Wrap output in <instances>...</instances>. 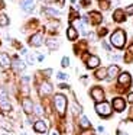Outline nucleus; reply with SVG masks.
<instances>
[{
	"label": "nucleus",
	"instance_id": "nucleus-1",
	"mask_svg": "<svg viewBox=\"0 0 133 135\" xmlns=\"http://www.w3.org/2000/svg\"><path fill=\"white\" fill-rule=\"evenodd\" d=\"M110 42H111L113 47H116V48H123L124 42H126V33L121 29H117L116 32H113L111 38H110Z\"/></svg>",
	"mask_w": 133,
	"mask_h": 135
},
{
	"label": "nucleus",
	"instance_id": "nucleus-2",
	"mask_svg": "<svg viewBox=\"0 0 133 135\" xmlns=\"http://www.w3.org/2000/svg\"><path fill=\"white\" fill-rule=\"evenodd\" d=\"M54 105H55V109L59 115H64L65 113V109H66V97L64 94H57L54 97Z\"/></svg>",
	"mask_w": 133,
	"mask_h": 135
},
{
	"label": "nucleus",
	"instance_id": "nucleus-3",
	"mask_svg": "<svg viewBox=\"0 0 133 135\" xmlns=\"http://www.w3.org/2000/svg\"><path fill=\"white\" fill-rule=\"evenodd\" d=\"M95 112H97L100 116L107 118V116H110V113H111V106H110L107 102H100V103L95 105Z\"/></svg>",
	"mask_w": 133,
	"mask_h": 135
},
{
	"label": "nucleus",
	"instance_id": "nucleus-4",
	"mask_svg": "<svg viewBox=\"0 0 133 135\" xmlns=\"http://www.w3.org/2000/svg\"><path fill=\"white\" fill-rule=\"evenodd\" d=\"M0 109L3 112H10L12 110V105L9 102V96L3 89H0Z\"/></svg>",
	"mask_w": 133,
	"mask_h": 135
},
{
	"label": "nucleus",
	"instance_id": "nucleus-5",
	"mask_svg": "<svg viewBox=\"0 0 133 135\" xmlns=\"http://www.w3.org/2000/svg\"><path fill=\"white\" fill-rule=\"evenodd\" d=\"M90 94H91V97L95 100V102H98V103L104 100V90L101 87H98V86L97 87H93L91 91H90Z\"/></svg>",
	"mask_w": 133,
	"mask_h": 135
},
{
	"label": "nucleus",
	"instance_id": "nucleus-6",
	"mask_svg": "<svg viewBox=\"0 0 133 135\" xmlns=\"http://www.w3.org/2000/svg\"><path fill=\"white\" fill-rule=\"evenodd\" d=\"M113 108H114L117 112L124 110V108H126V102H124V99H121V97H114V99H113Z\"/></svg>",
	"mask_w": 133,
	"mask_h": 135
},
{
	"label": "nucleus",
	"instance_id": "nucleus-7",
	"mask_svg": "<svg viewBox=\"0 0 133 135\" xmlns=\"http://www.w3.org/2000/svg\"><path fill=\"white\" fill-rule=\"evenodd\" d=\"M30 45L32 47H40L42 45V42H43V39H42V33L40 32H38V33H35L33 36L30 38Z\"/></svg>",
	"mask_w": 133,
	"mask_h": 135
},
{
	"label": "nucleus",
	"instance_id": "nucleus-8",
	"mask_svg": "<svg viewBox=\"0 0 133 135\" xmlns=\"http://www.w3.org/2000/svg\"><path fill=\"white\" fill-rule=\"evenodd\" d=\"M0 65H2L3 68H9V67L12 65L10 57H9L7 54H4V52L0 54Z\"/></svg>",
	"mask_w": 133,
	"mask_h": 135
},
{
	"label": "nucleus",
	"instance_id": "nucleus-9",
	"mask_svg": "<svg viewBox=\"0 0 133 135\" xmlns=\"http://www.w3.org/2000/svg\"><path fill=\"white\" fill-rule=\"evenodd\" d=\"M22 108H23V110H25L28 115H30L32 112H33V103H32V100L23 99L22 100Z\"/></svg>",
	"mask_w": 133,
	"mask_h": 135
},
{
	"label": "nucleus",
	"instance_id": "nucleus-10",
	"mask_svg": "<svg viewBox=\"0 0 133 135\" xmlns=\"http://www.w3.org/2000/svg\"><path fill=\"white\" fill-rule=\"evenodd\" d=\"M33 129L36 132H39V134H45L46 129H48V126H46V123L43 122V120H36L33 125Z\"/></svg>",
	"mask_w": 133,
	"mask_h": 135
},
{
	"label": "nucleus",
	"instance_id": "nucleus-11",
	"mask_svg": "<svg viewBox=\"0 0 133 135\" xmlns=\"http://www.w3.org/2000/svg\"><path fill=\"white\" fill-rule=\"evenodd\" d=\"M130 81H132V77H130L129 73H121L120 77H119V84L121 86H129Z\"/></svg>",
	"mask_w": 133,
	"mask_h": 135
},
{
	"label": "nucleus",
	"instance_id": "nucleus-12",
	"mask_svg": "<svg viewBox=\"0 0 133 135\" xmlns=\"http://www.w3.org/2000/svg\"><path fill=\"white\" fill-rule=\"evenodd\" d=\"M40 96H46V94H51L52 93V86L49 84V83L43 81L42 84H40V90H39Z\"/></svg>",
	"mask_w": 133,
	"mask_h": 135
},
{
	"label": "nucleus",
	"instance_id": "nucleus-13",
	"mask_svg": "<svg viewBox=\"0 0 133 135\" xmlns=\"http://www.w3.org/2000/svg\"><path fill=\"white\" fill-rule=\"evenodd\" d=\"M97 65H100V58L95 57V55L88 57V60H87V67L88 68H95Z\"/></svg>",
	"mask_w": 133,
	"mask_h": 135
},
{
	"label": "nucleus",
	"instance_id": "nucleus-14",
	"mask_svg": "<svg viewBox=\"0 0 133 135\" xmlns=\"http://www.w3.org/2000/svg\"><path fill=\"white\" fill-rule=\"evenodd\" d=\"M119 67L117 65H110L109 68H107V77L109 79H114V77H117V74H119Z\"/></svg>",
	"mask_w": 133,
	"mask_h": 135
},
{
	"label": "nucleus",
	"instance_id": "nucleus-15",
	"mask_svg": "<svg viewBox=\"0 0 133 135\" xmlns=\"http://www.w3.org/2000/svg\"><path fill=\"white\" fill-rule=\"evenodd\" d=\"M33 6H35L33 0H22V9L25 10V12H32Z\"/></svg>",
	"mask_w": 133,
	"mask_h": 135
},
{
	"label": "nucleus",
	"instance_id": "nucleus-16",
	"mask_svg": "<svg viewBox=\"0 0 133 135\" xmlns=\"http://www.w3.org/2000/svg\"><path fill=\"white\" fill-rule=\"evenodd\" d=\"M66 36H68L69 41H74V39H77V36H78L77 29H75V28H72V26H69L68 29H66Z\"/></svg>",
	"mask_w": 133,
	"mask_h": 135
},
{
	"label": "nucleus",
	"instance_id": "nucleus-17",
	"mask_svg": "<svg viewBox=\"0 0 133 135\" xmlns=\"http://www.w3.org/2000/svg\"><path fill=\"white\" fill-rule=\"evenodd\" d=\"M113 18H114L116 22H123L124 19H126V16H124V12L120 9H117L114 13H113Z\"/></svg>",
	"mask_w": 133,
	"mask_h": 135
},
{
	"label": "nucleus",
	"instance_id": "nucleus-18",
	"mask_svg": "<svg viewBox=\"0 0 133 135\" xmlns=\"http://www.w3.org/2000/svg\"><path fill=\"white\" fill-rule=\"evenodd\" d=\"M13 67H14V70H16V71H22V70H25L26 65H25V62L20 61V60H14Z\"/></svg>",
	"mask_w": 133,
	"mask_h": 135
},
{
	"label": "nucleus",
	"instance_id": "nucleus-19",
	"mask_svg": "<svg viewBox=\"0 0 133 135\" xmlns=\"http://www.w3.org/2000/svg\"><path fill=\"white\" fill-rule=\"evenodd\" d=\"M95 77H97L98 80H103L107 77V70L106 68H98L97 71H95Z\"/></svg>",
	"mask_w": 133,
	"mask_h": 135
},
{
	"label": "nucleus",
	"instance_id": "nucleus-20",
	"mask_svg": "<svg viewBox=\"0 0 133 135\" xmlns=\"http://www.w3.org/2000/svg\"><path fill=\"white\" fill-rule=\"evenodd\" d=\"M80 125H81V128H84V129L90 128V120H88V118L84 116V115H81V118H80Z\"/></svg>",
	"mask_w": 133,
	"mask_h": 135
},
{
	"label": "nucleus",
	"instance_id": "nucleus-21",
	"mask_svg": "<svg viewBox=\"0 0 133 135\" xmlns=\"http://www.w3.org/2000/svg\"><path fill=\"white\" fill-rule=\"evenodd\" d=\"M90 16H91V21H93V23H100L101 22V15L100 13H97V12H91L90 13Z\"/></svg>",
	"mask_w": 133,
	"mask_h": 135
},
{
	"label": "nucleus",
	"instance_id": "nucleus-22",
	"mask_svg": "<svg viewBox=\"0 0 133 135\" xmlns=\"http://www.w3.org/2000/svg\"><path fill=\"white\" fill-rule=\"evenodd\" d=\"M46 45H48L49 50H57V48L59 47L57 39H48V41H46Z\"/></svg>",
	"mask_w": 133,
	"mask_h": 135
},
{
	"label": "nucleus",
	"instance_id": "nucleus-23",
	"mask_svg": "<svg viewBox=\"0 0 133 135\" xmlns=\"http://www.w3.org/2000/svg\"><path fill=\"white\" fill-rule=\"evenodd\" d=\"M9 25V18L6 15H0V26H7Z\"/></svg>",
	"mask_w": 133,
	"mask_h": 135
},
{
	"label": "nucleus",
	"instance_id": "nucleus-24",
	"mask_svg": "<svg viewBox=\"0 0 133 135\" xmlns=\"http://www.w3.org/2000/svg\"><path fill=\"white\" fill-rule=\"evenodd\" d=\"M45 13L46 15H51V16H59V12L55 10V9H51V7H48V9L45 10Z\"/></svg>",
	"mask_w": 133,
	"mask_h": 135
},
{
	"label": "nucleus",
	"instance_id": "nucleus-25",
	"mask_svg": "<svg viewBox=\"0 0 133 135\" xmlns=\"http://www.w3.org/2000/svg\"><path fill=\"white\" fill-rule=\"evenodd\" d=\"M33 110H35V113L36 115H42L43 113V110H42V108H40L39 105H36V106H33Z\"/></svg>",
	"mask_w": 133,
	"mask_h": 135
},
{
	"label": "nucleus",
	"instance_id": "nucleus-26",
	"mask_svg": "<svg viewBox=\"0 0 133 135\" xmlns=\"http://www.w3.org/2000/svg\"><path fill=\"white\" fill-rule=\"evenodd\" d=\"M61 64H62V67H68L69 65V58L68 57H64L62 61H61Z\"/></svg>",
	"mask_w": 133,
	"mask_h": 135
},
{
	"label": "nucleus",
	"instance_id": "nucleus-27",
	"mask_svg": "<svg viewBox=\"0 0 133 135\" xmlns=\"http://www.w3.org/2000/svg\"><path fill=\"white\" fill-rule=\"evenodd\" d=\"M100 6H101V9H109V3H107V0H100Z\"/></svg>",
	"mask_w": 133,
	"mask_h": 135
},
{
	"label": "nucleus",
	"instance_id": "nucleus-28",
	"mask_svg": "<svg viewBox=\"0 0 133 135\" xmlns=\"http://www.w3.org/2000/svg\"><path fill=\"white\" fill-rule=\"evenodd\" d=\"M58 79H59V80H66V79H68V76H66L65 73H58Z\"/></svg>",
	"mask_w": 133,
	"mask_h": 135
},
{
	"label": "nucleus",
	"instance_id": "nucleus-29",
	"mask_svg": "<svg viewBox=\"0 0 133 135\" xmlns=\"http://www.w3.org/2000/svg\"><path fill=\"white\" fill-rule=\"evenodd\" d=\"M126 13L127 15H133V4H130V6L126 9Z\"/></svg>",
	"mask_w": 133,
	"mask_h": 135
},
{
	"label": "nucleus",
	"instance_id": "nucleus-30",
	"mask_svg": "<svg viewBox=\"0 0 133 135\" xmlns=\"http://www.w3.org/2000/svg\"><path fill=\"white\" fill-rule=\"evenodd\" d=\"M103 48H104V50H107V51H110V45L107 44V42H103Z\"/></svg>",
	"mask_w": 133,
	"mask_h": 135
},
{
	"label": "nucleus",
	"instance_id": "nucleus-31",
	"mask_svg": "<svg viewBox=\"0 0 133 135\" xmlns=\"http://www.w3.org/2000/svg\"><path fill=\"white\" fill-rule=\"evenodd\" d=\"M127 100H129L130 103H133V93H129V96H127Z\"/></svg>",
	"mask_w": 133,
	"mask_h": 135
},
{
	"label": "nucleus",
	"instance_id": "nucleus-32",
	"mask_svg": "<svg viewBox=\"0 0 133 135\" xmlns=\"http://www.w3.org/2000/svg\"><path fill=\"white\" fill-rule=\"evenodd\" d=\"M129 54H130V55L133 57V44H132V45H130V47H129Z\"/></svg>",
	"mask_w": 133,
	"mask_h": 135
},
{
	"label": "nucleus",
	"instance_id": "nucleus-33",
	"mask_svg": "<svg viewBox=\"0 0 133 135\" xmlns=\"http://www.w3.org/2000/svg\"><path fill=\"white\" fill-rule=\"evenodd\" d=\"M111 58H113V60H116V61H117V60H120V55H113Z\"/></svg>",
	"mask_w": 133,
	"mask_h": 135
},
{
	"label": "nucleus",
	"instance_id": "nucleus-34",
	"mask_svg": "<svg viewBox=\"0 0 133 135\" xmlns=\"http://www.w3.org/2000/svg\"><path fill=\"white\" fill-rule=\"evenodd\" d=\"M23 81L28 83V81H29V76H25V77H23Z\"/></svg>",
	"mask_w": 133,
	"mask_h": 135
},
{
	"label": "nucleus",
	"instance_id": "nucleus-35",
	"mask_svg": "<svg viewBox=\"0 0 133 135\" xmlns=\"http://www.w3.org/2000/svg\"><path fill=\"white\" fill-rule=\"evenodd\" d=\"M59 87L61 89H68V86H66V84H59Z\"/></svg>",
	"mask_w": 133,
	"mask_h": 135
},
{
	"label": "nucleus",
	"instance_id": "nucleus-36",
	"mask_svg": "<svg viewBox=\"0 0 133 135\" xmlns=\"http://www.w3.org/2000/svg\"><path fill=\"white\" fill-rule=\"evenodd\" d=\"M51 73H52V70H45V74H48V76H49Z\"/></svg>",
	"mask_w": 133,
	"mask_h": 135
},
{
	"label": "nucleus",
	"instance_id": "nucleus-37",
	"mask_svg": "<svg viewBox=\"0 0 133 135\" xmlns=\"http://www.w3.org/2000/svg\"><path fill=\"white\" fill-rule=\"evenodd\" d=\"M119 135H127L126 132H121V131H119Z\"/></svg>",
	"mask_w": 133,
	"mask_h": 135
},
{
	"label": "nucleus",
	"instance_id": "nucleus-38",
	"mask_svg": "<svg viewBox=\"0 0 133 135\" xmlns=\"http://www.w3.org/2000/svg\"><path fill=\"white\" fill-rule=\"evenodd\" d=\"M59 2V4H64V0H58Z\"/></svg>",
	"mask_w": 133,
	"mask_h": 135
},
{
	"label": "nucleus",
	"instance_id": "nucleus-39",
	"mask_svg": "<svg viewBox=\"0 0 133 135\" xmlns=\"http://www.w3.org/2000/svg\"><path fill=\"white\" fill-rule=\"evenodd\" d=\"M22 135H26V134H22Z\"/></svg>",
	"mask_w": 133,
	"mask_h": 135
}]
</instances>
